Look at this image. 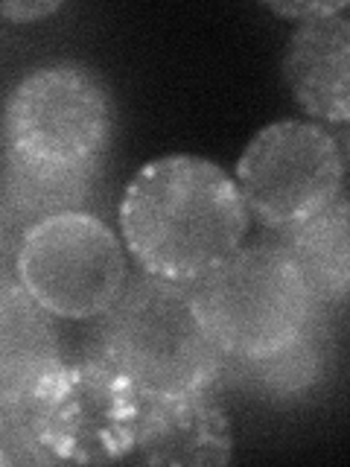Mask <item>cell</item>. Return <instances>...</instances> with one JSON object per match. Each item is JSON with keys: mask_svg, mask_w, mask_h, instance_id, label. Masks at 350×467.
I'll use <instances>...</instances> for the list:
<instances>
[{"mask_svg": "<svg viewBox=\"0 0 350 467\" xmlns=\"http://www.w3.org/2000/svg\"><path fill=\"white\" fill-rule=\"evenodd\" d=\"M6 152L26 164L85 172L99 170L111 138V102L94 70L77 62L36 67L6 102Z\"/></svg>", "mask_w": 350, "mask_h": 467, "instance_id": "obj_4", "label": "cell"}, {"mask_svg": "<svg viewBox=\"0 0 350 467\" xmlns=\"http://www.w3.org/2000/svg\"><path fill=\"white\" fill-rule=\"evenodd\" d=\"M233 438L225 412L208 391L146 400L129 462L140 464H225Z\"/></svg>", "mask_w": 350, "mask_h": 467, "instance_id": "obj_10", "label": "cell"}, {"mask_svg": "<svg viewBox=\"0 0 350 467\" xmlns=\"http://www.w3.org/2000/svg\"><path fill=\"white\" fill-rule=\"evenodd\" d=\"M292 257L315 304L350 298V196H339L306 223L283 231Z\"/></svg>", "mask_w": 350, "mask_h": 467, "instance_id": "obj_12", "label": "cell"}, {"mask_svg": "<svg viewBox=\"0 0 350 467\" xmlns=\"http://www.w3.org/2000/svg\"><path fill=\"white\" fill-rule=\"evenodd\" d=\"M4 412V438H0V462L4 464H44L53 462V456L44 450L41 438L36 432V423L29 412Z\"/></svg>", "mask_w": 350, "mask_h": 467, "instance_id": "obj_13", "label": "cell"}, {"mask_svg": "<svg viewBox=\"0 0 350 467\" xmlns=\"http://www.w3.org/2000/svg\"><path fill=\"white\" fill-rule=\"evenodd\" d=\"M347 6H350V0H339V4H327V0H321V4H269V9L274 15H281V18H295L298 24L333 18V15H342Z\"/></svg>", "mask_w": 350, "mask_h": 467, "instance_id": "obj_14", "label": "cell"}, {"mask_svg": "<svg viewBox=\"0 0 350 467\" xmlns=\"http://www.w3.org/2000/svg\"><path fill=\"white\" fill-rule=\"evenodd\" d=\"M91 357L120 371L143 400L208 391L225 359L193 286L146 272L131 277L97 318Z\"/></svg>", "mask_w": 350, "mask_h": 467, "instance_id": "obj_2", "label": "cell"}, {"mask_svg": "<svg viewBox=\"0 0 350 467\" xmlns=\"http://www.w3.org/2000/svg\"><path fill=\"white\" fill-rule=\"evenodd\" d=\"M56 316L4 275L0 292V409L33 412L44 400L67 362L62 359Z\"/></svg>", "mask_w": 350, "mask_h": 467, "instance_id": "obj_8", "label": "cell"}, {"mask_svg": "<svg viewBox=\"0 0 350 467\" xmlns=\"http://www.w3.org/2000/svg\"><path fill=\"white\" fill-rule=\"evenodd\" d=\"M193 292L216 345L240 362H274L295 350L318 306L283 245L240 248Z\"/></svg>", "mask_w": 350, "mask_h": 467, "instance_id": "obj_3", "label": "cell"}, {"mask_svg": "<svg viewBox=\"0 0 350 467\" xmlns=\"http://www.w3.org/2000/svg\"><path fill=\"white\" fill-rule=\"evenodd\" d=\"M283 79L304 114L350 123V21L342 15L298 24L283 56Z\"/></svg>", "mask_w": 350, "mask_h": 467, "instance_id": "obj_9", "label": "cell"}, {"mask_svg": "<svg viewBox=\"0 0 350 467\" xmlns=\"http://www.w3.org/2000/svg\"><path fill=\"white\" fill-rule=\"evenodd\" d=\"M237 184L262 225L289 231L342 196L345 155L327 129L281 120L248 140Z\"/></svg>", "mask_w": 350, "mask_h": 467, "instance_id": "obj_6", "label": "cell"}, {"mask_svg": "<svg viewBox=\"0 0 350 467\" xmlns=\"http://www.w3.org/2000/svg\"><path fill=\"white\" fill-rule=\"evenodd\" d=\"M94 182H97V170H85V172L47 170V167L26 164V161L6 152L4 204H0L6 260H12L15 248L44 219L82 211L88 196H91Z\"/></svg>", "mask_w": 350, "mask_h": 467, "instance_id": "obj_11", "label": "cell"}, {"mask_svg": "<svg viewBox=\"0 0 350 467\" xmlns=\"http://www.w3.org/2000/svg\"><path fill=\"white\" fill-rule=\"evenodd\" d=\"M58 9L56 0H50V4H4V12L9 21H18V24H29V21H38V18H47V15H53Z\"/></svg>", "mask_w": 350, "mask_h": 467, "instance_id": "obj_15", "label": "cell"}, {"mask_svg": "<svg viewBox=\"0 0 350 467\" xmlns=\"http://www.w3.org/2000/svg\"><path fill=\"white\" fill-rule=\"evenodd\" d=\"M143 398L108 362H67L56 386L33 409V423L53 462H129L138 441Z\"/></svg>", "mask_w": 350, "mask_h": 467, "instance_id": "obj_7", "label": "cell"}, {"mask_svg": "<svg viewBox=\"0 0 350 467\" xmlns=\"http://www.w3.org/2000/svg\"><path fill=\"white\" fill-rule=\"evenodd\" d=\"M6 272L56 318L88 321L99 318L123 292L126 254L99 216L73 211L29 231Z\"/></svg>", "mask_w": 350, "mask_h": 467, "instance_id": "obj_5", "label": "cell"}, {"mask_svg": "<svg viewBox=\"0 0 350 467\" xmlns=\"http://www.w3.org/2000/svg\"><path fill=\"white\" fill-rule=\"evenodd\" d=\"M248 204L237 179L199 155L143 164L123 190L120 234L146 275L193 286L242 248Z\"/></svg>", "mask_w": 350, "mask_h": 467, "instance_id": "obj_1", "label": "cell"}]
</instances>
